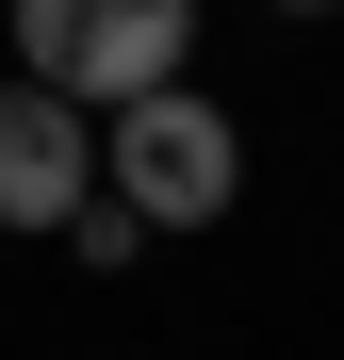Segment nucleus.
<instances>
[{
    "label": "nucleus",
    "mask_w": 344,
    "mask_h": 360,
    "mask_svg": "<svg viewBox=\"0 0 344 360\" xmlns=\"http://www.w3.org/2000/svg\"><path fill=\"white\" fill-rule=\"evenodd\" d=\"M82 197H98V115L0 82V229H66Z\"/></svg>",
    "instance_id": "7ed1b4c3"
},
{
    "label": "nucleus",
    "mask_w": 344,
    "mask_h": 360,
    "mask_svg": "<svg viewBox=\"0 0 344 360\" xmlns=\"http://www.w3.org/2000/svg\"><path fill=\"white\" fill-rule=\"evenodd\" d=\"M98 197L148 229H213L229 197H246V131L197 98V82H164V98H132V115H98Z\"/></svg>",
    "instance_id": "f03ea898"
},
{
    "label": "nucleus",
    "mask_w": 344,
    "mask_h": 360,
    "mask_svg": "<svg viewBox=\"0 0 344 360\" xmlns=\"http://www.w3.org/2000/svg\"><path fill=\"white\" fill-rule=\"evenodd\" d=\"M279 17H328V0H279Z\"/></svg>",
    "instance_id": "39448f33"
},
{
    "label": "nucleus",
    "mask_w": 344,
    "mask_h": 360,
    "mask_svg": "<svg viewBox=\"0 0 344 360\" xmlns=\"http://www.w3.org/2000/svg\"><path fill=\"white\" fill-rule=\"evenodd\" d=\"M0 33H17V82L66 115H132L197 66V0H0Z\"/></svg>",
    "instance_id": "f257e3e1"
},
{
    "label": "nucleus",
    "mask_w": 344,
    "mask_h": 360,
    "mask_svg": "<svg viewBox=\"0 0 344 360\" xmlns=\"http://www.w3.org/2000/svg\"><path fill=\"white\" fill-rule=\"evenodd\" d=\"M49 246H82V262H98V278H115V262H148V229H132V213H115V197H82V213H66V229H49Z\"/></svg>",
    "instance_id": "20e7f679"
}]
</instances>
